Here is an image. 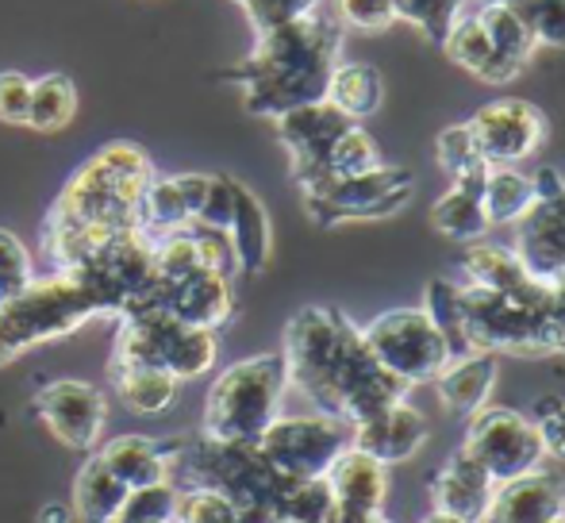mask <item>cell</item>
Listing matches in <instances>:
<instances>
[{"label": "cell", "instance_id": "obj_1", "mask_svg": "<svg viewBox=\"0 0 565 523\" xmlns=\"http://www.w3.org/2000/svg\"><path fill=\"white\" fill-rule=\"evenodd\" d=\"M289 385L308 396L316 412L342 424L373 416L404 401L408 385L396 382L365 346L362 328L339 308L308 305L285 328L281 346Z\"/></svg>", "mask_w": 565, "mask_h": 523}, {"label": "cell", "instance_id": "obj_2", "mask_svg": "<svg viewBox=\"0 0 565 523\" xmlns=\"http://www.w3.org/2000/svg\"><path fill=\"white\" fill-rule=\"evenodd\" d=\"M154 162L135 142H108L66 181L43 224V255L54 269L82 266L116 235L135 232Z\"/></svg>", "mask_w": 565, "mask_h": 523}, {"label": "cell", "instance_id": "obj_3", "mask_svg": "<svg viewBox=\"0 0 565 523\" xmlns=\"http://www.w3.org/2000/svg\"><path fill=\"white\" fill-rule=\"evenodd\" d=\"M342 54V23L335 12L320 8L281 28L258 35L254 51L238 66L227 70V82L243 89V105L250 116L277 120L300 105H316L328 97L331 70Z\"/></svg>", "mask_w": 565, "mask_h": 523}, {"label": "cell", "instance_id": "obj_4", "mask_svg": "<svg viewBox=\"0 0 565 523\" xmlns=\"http://www.w3.org/2000/svg\"><path fill=\"white\" fill-rule=\"evenodd\" d=\"M170 481L178 489H216L238 509L243 523H289L297 478L266 462L258 442H227L212 435H173Z\"/></svg>", "mask_w": 565, "mask_h": 523}, {"label": "cell", "instance_id": "obj_5", "mask_svg": "<svg viewBox=\"0 0 565 523\" xmlns=\"http://www.w3.org/2000/svg\"><path fill=\"white\" fill-rule=\"evenodd\" d=\"M113 316V305L89 277L74 269H54L51 277H35L12 300H0V366L20 359L31 346L74 335L82 323Z\"/></svg>", "mask_w": 565, "mask_h": 523}, {"label": "cell", "instance_id": "obj_6", "mask_svg": "<svg viewBox=\"0 0 565 523\" xmlns=\"http://www.w3.org/2000/svg\"><path fill=\"white\" fill-rule=\"evenodd\" d=\"M285 389H289V370L281 351L231 362L209 389L201 431L227 442H258L262 431L281 416Z\"/></svg>", "mask_w": 565, "mask_h": 523}, {"label": "cell", "instance_id": "obj_7", "mask_svg": "<svg viewBox=\"0 0 565 523\" xmlns=\"http://www.w3.org/2000/svg\"><path fill=\"white\" fill-rule=\"evenodd\" d=\"M216 331L181 323L170 312H158V308H135V312L119 316L113 370H166L178 382H196L216 366Z\"/></svg>", "mask_w": 565, "mask_h": 523}, {"label": "cell", "instance_id": "obj_8", "mask_svg": "<svg viewBox=\"0 0 565 523\" xmlns=\"http://www.w3.org/2000/svg\"><path fill=\"white\" fill-rule=\"evenodd\" d=\"M461 320L469 346L484 354H554L551 285L508 297L481 285H461Z\"/></svg>", "mask_w": 565, "mask_h": 523}, {"label": "cell", "instance_id": "obj_9", "mask_svg": "<svg viewBox=\"0 0 565 523\" xmlns=\"http://www.w3.org/2000/svg\"><path fill=\"white\" fill-rule=\"evenodd\" d=\"M365 346L373 351V359L412 389V385L435 382L447 370L450 351L443 343L439 328L431 323L427 308H393L381 312L373 323L362 328Z\"/></svg>", "mask_w": 565, "mask_h": 523}, {"label": "cell", "instance_id": "obj_10", "mask_svg": "<svg viewBox=\"0 0 565 523\" xmlns=\"http://www.w3.org/2000/svg\"><path fill=\"white\" fill-rule=\"evenodd\" d=\"M416 193V178L404 166H373L354 178H335L305 193V212L312 224L339 227L350 220H385L396 216Z\"/></svg>", "mask_w": 565, "mask_h": 523}, {"label": "cell", "instance_id": "obj_11", "mask_svg": "<svg viewBox=\"0 0 565 523\" xmlns=\"http://www.w3.org/2000/svg\"><path fill=\"white\" fill-rule=\"evenodd\" d=\"M469 458L481 462V470L489 473L497 485H508L515 478L543 470L546 450L539 439L531 416L515 408H481L469 416L466 442H461Z\"/></svg>", "mask_w": 565, "mask_h": 523}, {"label": "cell", "instance_id": "obj_12", "mask_svg": "<svg viewBox=\"0 0 565 523\" xmlns=\"http://www.w3.org/2000/svg\"><path fill=\"white\" fill-rule=\"evenodd\" d=\"M350 447V424L335 416H277L262 431L258 450L274 470L297 481H316L331 470V462Z\"/></svg>", "mask_w": 565, "mask_h": 523}, {"label": "cell", "instance_id": "obj_13", "mask_svg": "<svg viewBox=\"0 0 565 523\" xmlns=\"http://www.w3.org/2000/svg\"><path fill=\"white\" fill-rule=\"evenodd\" d=\"M512 250L531 277L554 285L565 277V178L551 166L535 173V204L515 220Z\"/></svg>", "mask_w": 565, "mask_h": 523}, {"label": "cell", "instance_id": "obj_14", "mask_svg": "<svg viewBox=\"0 0 565 523\" xmlns=\"http://www.w3.org/2000/svg\"><path fill=\"white\" fill-rule=\"evenodd\" d=\"M277 139L289 150L292 181L300 193L323 185L328 181V150L342 131L350 128V116H342L331 100H316V105H300L292 113L277 116Z\"/></svg>", "mask_w": 565, "mask_h": 523}, {"label": "cell", "instance_id": "obj_15", "mask_svg": "<svg viewBox=\"0 0 565 523\" xmlns=\"http://www.w3.org/2000/svg\"><path fill=\"white\" fill-rule=\"evenodd\" d=\"M469 135H473L477 154L489 166H515L531 158L546 139V116L527 100H492L481 113L466 120Z\"/></svg>", "mask_w": 565, "mask_h": 523}, {"label": "cell", "instance_id": "obj_16", "mask_svg": "<svg viewBox=\"0 0 565 523\" xmlns=\"http://www.w3.org/2000/svg\"><path fill=\"white\" fill-rule=\"evenodd\" d=\"M35 412L51 435L70 450H93L108 424V401L97 385L58 377L35 393Z\"/></svg>", "mask_w": 565, "mask_h": 523}, {"label": "cell", "instance_id": "obj_17", "mask_svg": "<svg viewBox=\"0 0 565 523\" xmlns=\"http://www.w3.org/2000/svg\"><path fill=\"white\" fill-rule=\"evenodd\" d=\"M142 308H158L181 323L220 331L235 316V289H231V277L220 269H196L178 281H158Z\"/></svg>", "mask_w": 565, "mask_h": 523}, {"label": "cell", "instance_id": "obj_18", "mask_svg": "<svg viewBox=\"0 0 565 523\" xmlns=\"http://www.w3.org/2000/svg\"><path fill=\"white\" fill-rule=\"evenodd\" d=\"M424 442H427V419L408 401H396L388 408L350 424V447L377 458L381 466L408 462L412 455H419Z\"/></svg>", "mask_w": 565, "mask_h": 523}, {"label": "cell", "instance_id": "obj_19", "mask_svg": "<svg viewBox=\"0 0 565 523\" xmlns=\"http://www.w3.org/2000/svg\"><path fill=\"white\" fill-rule=\"evenodd\" d=\"M492 493H497V481L481 470L477 458H469L466 450L450 455L439 466V473L431 478V501L435 512H447L466 523H484L489 516Z\"/></svg>", "mask_w": 565, "mask_h": 523}, {"label": "cell", "instance_id": "obj_20", "mask_svg": "<svg viewBox=\"0 0 565 523\" xmlns=\"http://www.w3.org/2000/svg\"><path fill=\"white\" fill-rule=\"evenodd\" d=\"M565 512V481L558 473L535 470L497 485L484 523H551Z\"/></svg>", "mask_w": 565, "mask_h": 523}, {"label": "cell", "instance_id": "obj_21", "mask_svg": "<svg viewBox=\"0 0 565 523\" xmlns=\"http://www.w3.org/2000/svg\"><path fill=\"white\" fill-rule=\"evenodd\" d=\"M209 178L212 173H173V178H154L142 196V212L139 224L147 235H166V232H181L196 220L201 201L209 193Z\"/></svg>", "mask_w": 565, "mask_h": 523}, {"label": "cell", "instance_id": "obj_22", "mask_svg": "<svg viewBox=\"0 0 565 523\" xmlns=\"http://www.w3.org/2000/svg\"><path fill=\"white\" fill-rule=\"evenodd\" d=\"M492 166H473V170L450 178V193H443L431 209L435 232H443L454 243H481L489 232V216H484V181H489Z\"/></svg>", "mask_w": 565, "mask_h": 523}, {"label": "cell", "instance_id": "obj_23", "mask_svg": "<svg viewBox=\"0 0 565 523\" xmlns=\"http://www.w3.org/2000/svg\"><path fill=\"white\" fill-rule=\"evenodd\" d=\"M331 497H335V512H381L388 501V466L377 458L362 455V450L347 447L323 473Z\"/></svg>", "mask_w": 565, "mask_h": 523}, {"label": "cell", "instance_id": "obj_24", "mask_svg": "<svg viewBox=\"0 0 565 523\" xmlns=\"http://www.w3.org/2000/svg\"><path fill=\"white\" fill-rule=\"evenodd\" d=\"M497 354H466V359L447 362L439 377H435V389H439L443 408L454 412V416H473L489 404L492 389H497Z\"/></svg>", "mask_w": 565, "mask_h": 523}, {"label": "cell", "instance_id": "obj_25", "mask_svg": "<svg viewBox=\"0 0 565 523\" xmlns=\"http://www.w3.org/2000/svg\"><path fill=\"white\" fill-rule=\"evenodd\" d=\"M105 466L124 481L127 489H147L170 481V447L166 439H150V435H116L97 450Z\"/></svg>", "mask_w": 565, "mask_h": 523}, {"label": "cell", "instance_id": "obj_26", "mask_svg": "<svg viewBox=\"0 0 565 523\" xmlns=\"http://www.w3.org/2000/svg\"><path fill=\"white\" fill-rule=\"evenodd\" d=\"M231 250H235V266L243 274H262L269 266L274 255V227H269V212L262 209V201L250 189L238 181V196H235V216L227 227Z\"/></svg>", "mask_w": 565, "mask_h": 523}, {"label": "cell", "instance_id": "obj_27", "mask_svg": "<svg viewBox=\"0 0 565 523\" xmlns=\"http://www.w3.org/2000/svg\"><path fill=\"white\" fill-rule=\"evenodd\" d=\"M461 269H466L469 285H481L492 292H508V297H523V292L539 289V277L527 274L512 247H497V243H469L461 255Z\"/></svg>", "mask_w": 565, "mask_h": 523}, {"label": "cell", "instance_id": "obj_28", "mask_svg": "<svg viewBox=\"0 0 565 523\" xmlns=\"http://www.w3.org/2000/svg\"><path fill=\"white\" fill-rule=\"evenodd\" d=\"M443 46H447V54L461 70H469V74L481 77V82H489V85H508L512 77H520L512 66H504V62L497 58V51H492L477 12H461L458 20L450 23Z\"/></svg>", "mask_w": 565, "mask_h": 523}, {"label": "cell", "instance_id": "obj_29", "mask_svg": "<svg viewBox=\"0 0 565 523\" xmlns=\"http://www.w3.org/2000/svg\"><path fill=\"white\" fill-rule=\"evenodd\" d=\"M131 489L105 466L100 455H89L74 481V516L82 523H116Z\"/></svg>", "mask_w": 565, "mask_h": 523}, {"label": "cell", "instance_id": "obj_30", "mask_svg": "<svg viewBox=\"0 0 565 523\" xmlns=\"http://www.w3.org/2000/svg\"><path fill=\"white\" fill-rule=\"evenodd\" d=\"M323 100H331L342 116H350V120L358 124L381 108V100H385V82H381L377 66H370V62H339V66L331 70L328 97Z\"/></svg>", "mask_w": 565, "mask_h": 523}, {"label": "cell", "instance_id": "obj_31", "mask_svg": "<svg viewBox=\"0 0 565 523\" xmlns=\"http://www.w3.org/2000/svg\"><path fill=\"white\" fill-rule=\"evenodd\" d=\"M473 12H477V20H481L497 58L504 62V66H512L515 74H523V66H527L539 51L535 35L527 31L523 15L515 12L512 4H484V8H473Z\"/></svg>", "mask_w": 565, "mask_h": 523}, {"label": "cell", "instance_id": "obj_32", "mask_svg": "<svg viewBox=\"0 0 565 523\" xmlns=\"http://www.w3.org/2000/svg\"><path fill=\"white\" fill-rule=\"evenodd\" d=\"M113 389L124 401V408L139 412V416H158L178 401L181 382L166 370H142V366H127L113 370Z\"/></svg>", "mask_w": 565, "mask_h": 523}, {"label": "cell", "instance_id": "obj_33", "mask_svg": "<svg viewBox=\"0 0 565 523\" xmlns=\"http://www.w3.org/2000/svg\"><path fill=\"white\" fill-rule=\"evenodd\" d=\"M531 204H535V178L512 170V166H492L489 181H484V216H489V224H515Z\"/></svg>", "mask_w": 565, "mask_h": 523}, {"label": "cell", "instance_id": "obj_34", "mask_svg": "<svg viewBox=\"0 0 565 523\" xmlns=\"http://www.w3.org/2000/svg\"><path fill=\"white\" fill-rule=\"evenodd\" d=\"M77 116V89L66 74H46L31 82V105L23 128L35 131H62Z\"/></svg>", "mask_w": 565, "mask_h": 523}, {"label": "cell", "instance_id": "obj_35", "mask_svg": "<svg viewBox=\"0 0 565 523\" xmlns=\"http://www.w3.org/2000/svg\"><path fill=\"white\" fill-rule=\"evenodd\" d=\"M424 308H427V316H431L435 328H439L443 343H447L450 362L473 354V346H469V339H466V320H461V285L447 281V277H435V281L427 285Z\"/></svg>", "mask_w": 565, "mask_h": 523}, {"label": "cell", "instance_id": "obj_36", "mask_svg": "<svg viewBox=\"0 0 565 523\" xmlns=\"http://www.w3.org/2000/svg\"><path fill=\"white\" fill-rule=\"evenodd\" d=\"M373 166H381L377 142H373V135L365 128L350 124V128L342 131L328 150V181L354 178V173H365V170H373Z\"/></svg>", "mask_w": 565, "mask_h": 523}, {"label": "cell", "instance_id": "obj_37", "mask_svg": "<svg viewBox=\"0 0 565 523\" xmlns=\"http://www.w3.org/2000/svg\"><path fill=\"white\" fill-rule=\"evenodd\" d=\"M393 8H396V20L416 23L431 43L443 46L450 23L466 12V0H393Z\"/></svg>", "mask_w": 565, "mask_h": 523}, {"label": "cell", "instance_id": "obj_38", "mask_svg": "<svg viewBox=\"0 0 565 523\" xmlns=\"http://www.w3.org/2000/svg\"><path fill=\"white\" fill-rule=\"evenodd\" d=\"M173 509H178V485L162 481V485L131 489L116 523H173Z\"/></svg>", "mask_w": 565, "mask_h": 523}, {"label": "cell", "instance_id": "obj_39", "mask_svg": "<svg viewBox=\"0 0 565 523\" xmlns=\"http://www.w3.org/2000/svg\"><path fill=\"white\" fill-rule=\"evenodd\" d=\"M173 523H243L238 509L216 489H178Z\"/></svg>", "mask_w": 565, "mask_h": 523}, {"label": "cell", "instance_id": "obj_40", "mask_svg": "<svg viewBox=\"0 0 565 523\" xmlns=\"http://www.w3.org/2000/svg\"><path fill=\"white\" fill-rule=\"evenodd\" d=\"M515 12L539 46H565V0H520Z\"/></svg>", "mask_w": 565, "mask_h": 523}, {"label": "cell", "instance_id": "obj_41", "mask_svg": "<svg viewBox=\"0 0 565 523\" xmlns=\"http://www.w3.org/2000/svg\"><path fill=\"white\" fill-rule=\"evenodd\" d=\"M31 281H35V266H31L28 247L12 232L0 227V300H12Z\"/></svg>", "mask_w": 565, "mask_h": 523}, {"label": "cell", "instance_id": "obj_42", "mask_svg": "<svg viewBox=\"0 0 565 523\" xmlns=\"http://www.w3.org/2000/svg\"><path fill=\"white\" fill-rule=\"evenodd\" d=\"M531 424H535L539 439H543L546 458H558L565 462V396H539L531 404Z\"/></svg>", "mask_w": 565, "mask_h": 523}, {"label": "cell", "instance_id": "obj_43", "mask_svg": "<svg viewBox=\"0 0 565 523\" xmlns=\"http://www.w3.org/2000/svg\"><path fill=\"white\" fill-rule=\"evenodd\" d=\"M435 158H439V166L450 173V178H458V173H466V170H473V166L484 162V158L477 154L473 135H469L466 124H454V128L439 131V139H435Z\"/></svg>", "mask_w": 565, "mask_h": 523}, {"label": "cell", "instance_id": "obj_44", "mask_svg": "<svg viewBox=\"0 0 565 523\" xmlns=\"http://www.w3.org/2000/svg\"><path fill=\"white\" fill-rule=\"evenodd\" d=\"M235 196H238V181L227 178V173H212V178H209V193H204L201 212H196L193 224L227 232L231 216H235Z\"/></svg>", "mask_w": 565, "mask_h": 523}, {"label": "cell", "instance_id": "obj_45", "mask_svg": "<svg viewBox=\"0 0 565 523\" xmlns=\"http://www.w3.org/2000/svg\"><path fill=\"white\" fill-rule=\"evenodd\" d=\"M335 20L358 31H388L396 23L393 0H335Z\"/></svg>", "mask_w": 565, "mask_h": 523}, {"label": "cell", "instance_id": "obj_46", "mask_svg": "<svg viewBox=\"0 0 565 523\" xmlns=\"http://www.w3.org/2000/svg\"><path fill=\"white\" fill-rule=\"evenodd\" d=\"M323 0H250V4L243 8L246 15H250L254 31H269V28H281V23L289 20H300V15L308 12H320Z\"/></svg>", "mask_w": 565, "mask_h": 523}, {"label": "cell", "instance_id": "obj_47", "mask_svg": "<svg viewBox=\"0 0 565 523\" xmlns=\"http://www.w3.org/2000/svg\"><path fill=\"white\" fill-rule=\"evenodd\" d=\"M28 105H31V77L20 70H4L0 74V124H28Z\"/></svg>", "mask_w": 565, "mask_h": 523}, {"label": "cell", "instance_id": "obj_48", "mask_svg": "<svg viewBox=\"0 0 565 523\" xmlns=\"http://www.w3.org/2000/svg\"><path fill=\"white\" fill-rule=\"evenodd\" d=\"M551 339L554 354H565V277L551 285Z\"/></svg>", "mask_w": 565, "mask_h": 523}, {"label": "cell", "instance_id": "obj_49", "mask_svg": "<svg viewBox=\"0 0 565 523\" xmlns=\"http://www.w3.org/2000/svg\"><path fill=\"white\" fill-rule=\"evenodd\" d=\"M74 509H66V504H46L43 512H39V523H74Z\"/></svg>", "mask_w": 565, "mask_h": 523}, {"label": "cell", "instance_id": "obj_50", "mask_svg": "<svg viewBox=\"0 0 565 523\" xmlns=\"http://www.w3.org/2000/svg\"><path fill=\"white\" fill-rule=\"evenodd\" d=\"M331 523H388L381 512H335Z\"/></svg>", "mask_w": 565, "mask_h": 523}, {"label": "cell", "instance_id": "obj_51", "mask_svg": "<svg viewBox=\"0 0 565 523\" xmlns=\"http://www.w3.org/2000/svg\"><path fill=\"white\" fill-rule=\"evenodd\" d=\"M419 523H466V520L447 516V512H431V516H427V520H419Z\"/></svg>", "mask_w": 565, "mask_h": 523}, {"label": "cell", "instance_id": "obj_52", "mask_svg": "<svg viewBox=\"0 0 565 523\" xmlns=\"http://www.w3.org/2000/svg\"><path fill=\"white\" fill-rule=\"evenodd\" d=\"M484 4H520V0H477V8H484Z\"/></svg>", "mask_w": 565, "mask_h": 523}, {"label": "cell", "instance_id": "obj_53", "mask_svg": "<svg viewBox=\"0 0 565 523\" xmlns=\"http://www.w3.org/2000/svg\"><path fill=\"white\" fill-rule=\"evenodd\" d=\"M551 523H565V512H562V516H554Z\"/></svg>", "mask_w": 565, "mask_h": 523}, {"label": "cell", "instance_id": "obj_54", "mask_svg": "<svg viewBox=\"0 0 565 523\" xmlns=\"http://www.w3.org/2000/svg\"><path fill=\"white\" fill-rule=\"evenodd\" d=\"M235 4H238V8H246V4H250V0H235Z\"/></svg>", "mask_w": 565, "mask_h": 523}]
</instances>
